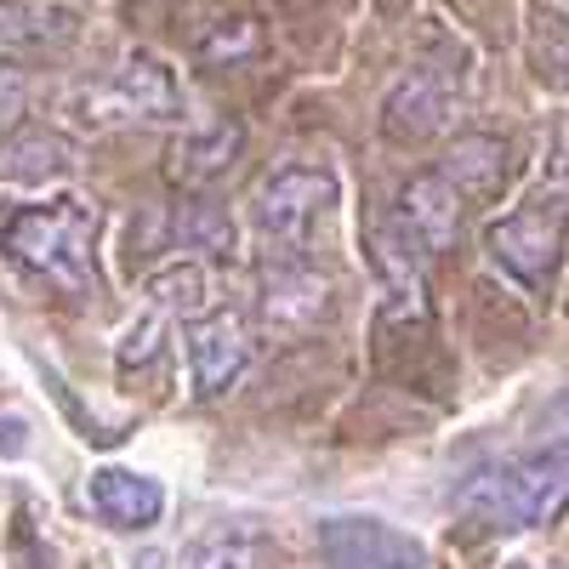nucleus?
Instances as JSON below:
<instances>
[{
    "mask_svg": "<svg viewBox=\"0 0 569 569\" xmlns=\"http://www.w3.org/2000/svg\"><path fill=\"white\" fill-rule=\"evenodd\" d=\"M74 34H80V23L63 7H29V0H7V7H0V58L7 63L63 52Z\"/></svg>",
    "mask_w": 569,
    "mask_h": 569,
    "instance_id": "11",
    "label": "nucleus"
},
{
    "mask_svg": "<svg viewBox=\"0 0 569 569\" xmlns=\"http://www.w3.org/2000/svg\"><path fill=\"white\" fill-rule=\"evenodd\" d=\"M240 142H246L240 120H211V126H200V131H188L177 149H171V177H177L182 188H206V182H217V177L233 166Z\"/></svg>",
    "mask_w": 569,
    "mask_h": 569,
    "instance_id": "13",
    "label": "nucleus"
},
{
    "mask_svg": "<svg viewBox=\"0 0 569 569\" xmlns=\"http://www.w3.org/2000/svg\"><path fill=\"white\" fill-rule=\"evenodd\" d=\"M569 507V439L530 450L461 496V512L485 530H536Z\"/></svg>",
    "mask_w": 569,
    "mask_h": 569,
    "instance_id": "2",
    "label": "nucleus"
},
{
    "mask_svg": "<svg viewBox=\"0 0 569 569\" xmlns=\"http://www.w3.org/2000/svg\"><path fill=\"white\" fill-rule=\"evenodd\" d=\"M337 206V177L319 166H284L257 188V233L268 262H308L313 228L325 222V211Z\"/></svg>",
    "mask_w": 569,
    "mask_h": 569,
    "instance_id": "3",
    "label": "nucleus"
},
{
    "mask_svg": "<svg viewBox=\"0 0 569 569\" xmlns=\"http://www.w3.org/2000/svg\"><path fill=\"white\" fill-rule=\"evenodd\" d=\"M91 246H98V206H86V200L23 206L0 228V251L63 297L98 291V257H91Z\"/></svg>",
    "mask_w": 569,
    "mask_h": 569,
    "instance_id": "1",
    "label": "nucleus"
},
{
    "mask_svg": "<svg viewBox=\"0 0 569 569\" xmlns=\"http://www.w3.org/2000/svg\"><path fill=\"white\" fill-rule=\"evenodd\" d=\"M233 222L211 206V200H182L171 217V246L177 251H228Z\"/></svg>",
    "mask_w": 569,
    "mask_h": 569,
    "instance_id": "16",
    "label": "nucleus"
},
{
    "mask_svg": "<svg viewBox=\"0 0 569 569\" xmlns=\"http://www.w3.org/2000/svg\"><path fill=\"white\" fill-rule=\"evenodd\" d=\"M512 569H536V563H512Z\"/></svg>",
    "mask_w": 569,
    "mask_h": 569,
    "instance_id": "18",
    "label": "nucleus"
},
{
    "mask_svg": "<svg viewBox=\"0 0 569 569\" xmlns=\"http://www.w3.org/2000/svg\"><path fill=\"white\" fill-rule=\"evenodd\" d=\"M188 569H273V541H268L262 530H246V525L211 530V536L194 547Z\"/></svg>",
    "mask_w": 569,
    "mask_h": 569,
    "instance_id": "15",
    "label": "nucleus"
},
{
    "mask_svg": "<svg viewBox=\"0 0 569 569\" xmlns=\"http://www.w3.org/2000/svg\"><path fill=\"white\" fill-rule=\"evenodd\" d=\"M182 342H188V376H194L200 399L233 388L240 370L251 365V325H246V313H233V308H217V313L194 319Z\"/></svg>",
    "mask_w": 569,
    "mask_h": 569,
    "instance_id": "6",
    "label": "nucleus"
},
{
    "mask_svg": "<svg viewBox=\"0 0 569 569\" xmlns=\"http://www.w3.org/2000/svg\"><path fill=\"white\" fill-rule=\"evenodd\" d=\"M80 120L91 131H120V126H154V120H171L182 114V91H177V74L149 58V52H131L120 58L109 74H98L80 98H74Z\"/></svg>",
    "mask_w": 569,
    "mask_h": 569,
    "instance_id": "4",
    "label": "nucleus"
},
{
    "mask_svg": "<svg viewBox=\"0 0 569 569\" xmlns=\"http://www.w3.org/2000/svg\"><path fill=\"white\" fill-rule=\"evenodd\" d=\"M563 200H530V206H518L512 217H501L490 228V262L501 273H512L525 291H541V284L558 273L563 262Z\"/></svg>",
    "mask_w": 569,
    "mask_h": 569,
    "instance_id": "5",
    "label": "nucleus"
},
{
    "mask_svg": "<svg viewBox=\"0 0 569 569\" xmlns=\"http://www.w3.org/2000/svg\"><path fill=\"white\" fill-rule=\"evenodd\" d=\"M319 552L330 569H427V552L382 518H330L319 525Z\"/></svg>",
    "mask_w": 569,
    "mask_h": 569,
    "instance_id": "7",
    "label": "nucleus"
},
{
    "mask_svg": "<svg viewBox=\"0 0 569 569\" xmlns=\"http://www.w3.org/2000/svg\"><path fill=\"white\" fill-rule=\"evenodd\" d=\"M450 109H456V74L439 69V63H421V69H410V74L388 91L382 131H388L393 142H421V137L445 131Z\"/></svg>",
    "mask_w": 569,
    "mask_h": 569,
    "instance_id": "8",
    "label": "nucleus"
},
{
    "mask_svg": "<svg viewBox=\"0 0 569 569\" xmlns=\"http://www.w3.org/2000/svg\"><path fill=\"white\" fill-rule=\"evenodd\" d=\"M80 166V149L63 137V131H46V126H29V131H12L0 142V177L7 182H63L74 177Z\"/></svg>",
    "mask_w": 569,
    "mask_h": 569,
    "instance_id": "10",
    "label": "nucleus"
},
{
    "mask_svg": "<svg viewBox=\"0 0 569 569\" xmlns=\"http://www.w3.org/2000/svg\"><path fill=\"white\" fill-rule=\"evenodd\" d=\"M23 109H29V80H23V69H12L7 58H0V126L18 120Z\"/></svg>",
    "mask_w": 569,
    "mask_h": 569,
    "instance_id": "17",
    "label": "nucleus"
},
{
    "mask_svg": "<svg viewBox=\"0 0 569 569\" xmlns=\"http://www.w3.org/2000/svg\"><path fill=\"white\" fill-rule=\"evenodd\" d=\"M91 507L120 530H149L166 512V490H160V479H149V472L103 467V472H91Z\"/></svg>",
    "mask_w": 569,
    "mask_h": 569,
    "instance_id": "9",
    "label": "nucleus"
},
{
    "mask_svg": "<svg viewBox=\"0 0 569 569\" xmlns=\"http://www.w3.org/2000/svg\"><path fill=\"white\" fill-rule=\"evenodd\" d=\"M325 279L308 262H268V291H262V319L273 330H308L325 313Z\"/></svg>",
    "mask_w": 569,
    "mask_h": 569,
    "instance_id": "12",
    "label": "nucleus"
},
{
    "mask_svg": "<svg viewBox=\"0 0 569 569\" xmlns=\"http://www.w3.org/2000/svg\"><path fill=\"white\" fill-rule=\"evenodd\" d=\"M472 200H485L490 188L507 177V142L501 137H490V131H467V137H456V149L439 160Z\"/></svg>",
    "mask_w": 569,
    "mask_h": 569,
    "instance_id": "14",
    "label": "nucleus"
}]
</instances>
